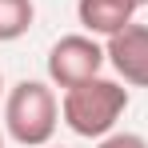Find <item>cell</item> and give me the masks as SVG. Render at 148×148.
<instances>
[{"instance_id": "cell-1", "label": "cell", "mask_w": 148, "mask_h": 148, "mask_svg": "<svg viewBox=\"0 0 148 148\" xmlns=\"http://www.w3.org/2000/svg\"><path fill=\"white\" fill-rule=\"evenodd\" d=\"M128 88L120 80L92 76L76 88H64L60 96V124H68L76 136L84 140H104L108 132H116L120 116L128 112Z\"/></svg>"}, {"instance_id": "cell-2", "label": "cell", "mask_w": 148, "mask_h": 148, "mask_svg": "<svg viewBox=\"0 0 148 148\" xmlns=\"http://www.w3.org/2000/svg\"><path fill=\"white\" fill-rule=\"evenodd\" d=\"M60 124V100L52 80H16L4 96V132L20 148H44Z\"/></svg>"}, {"instance_id": "cell-3", "label": "cell", "mask_w": 148, "mask_h": 148, "mask_svg": "<svg viewBox=\"0 0 148 148\" xmlns=\"http://www.w3.org/2000/svg\"><path fill=\"white\" fill-rule=\"evenodd\" d=\"M104 64H108V52L100 44V36H92V32L60 36V40L48 48V60H44L52 88H76V84L100 76Z\"/></svg>"}, {"instance_id": "cell-4", "label": "cell", "mask_w": 148, "mask_h": 148, "mask_svg": "<svg viewBox=\"0 0 148 148\" xmlns=\"http://www.w3.org/2000/svg\"><path fill=\"white\" fill-rule=\"evenodd\" d=\"M104 52H108V64L116 68L124 84L132 88H148V24H132L120 28L116 36L104 40Z\"/></svg>"}, {"instance_id": "cell-5", "label": "cell", "mask_w": 148, "mask_h": 148, "mask_svg": "<svg viewBox=\"0 0 148 148\" xmlns=\"http://www.w3.org/2000/svg\"><path fill=\"white\" fill-rule=\"evenodd\" d=\"M140 12L136 0H76V20L84 32H92L100 40L116 36L120 28L132 24V16Z\"/></svg>"}, {"instance_id": "cell-6", "label": "cell", "mask_w": 148, "mask_h": 148, "mask_svg": "<svg viewBox=\"0 0 148 148\" xmlns=\"http://www.w3.org/2000/svg\"><path fill=\"white\" fill-rule=\"evenodd\" d=\"M36 20V4L32 0H0V44L20 40Z\"/></svg>"}, {"instance_id": "cell-7", "label": "cell", "mask_w": 148, "mask_h": 148, "mask_svg": "<svg viewBox=\"0 0 148 148\" xmlns=\"http://www.w3.org/2000/svg\"><path fill=\"white\" fill-rule=\"evenodd\" d=\"M96 148H148V140L136 132H108L104 140H96Z\"/></svg>"}, {"instance_id": "cell-8", "label": "cell", "mask_w": 148, "mask_h": 148, "mask_svg": "<svg viewBox=\"0 0 148 148\" xmlns=\"http://www.w3.org/2000/svg\"><path fill=\"white\" fill-rule=\"evenodd\" d=\"M0 96H4V72H0Z\"/></svg>"}, {"instance_id": "cell-9", "label": "cell", "mask_w": 148, "mask_h": 148, "mask_svg": "<svg viewBox=\"0 0 148 148\" xmlns=\"http://www.w3.org/2000/svg\"><path fill=\"white\" fill-rule=\"evenodd\" d=\"M0 148H4V128H0Z\"/></svg>"}, {"instance_id": "cell-10", "label": "cell", "mask_w": 148, "mask_h": 148, "mask_svg": "<svg viewBox=\"0 0 148 148\" xmlns=\"http://www.w3.org/2000/svg\"><path fill=\"white\" fill-rule=\"evenodd\" d=\"M44 148H64V144H44Z\"/></svg>"}, {"instance_id": "cell-11", "label": "cell", "mask_w": 148, "mask_h": 148, "mask_svg": "<svg viewBox=\"0 0 148 148\" xmlns=\"http://www.w3.org/2000/svg\"><path fill=\"white\" fill-rule=\"evenodd\" d=\"M136 4H140V8H144V4H148V0H136Z\"/></svg>"}]
</instances>
